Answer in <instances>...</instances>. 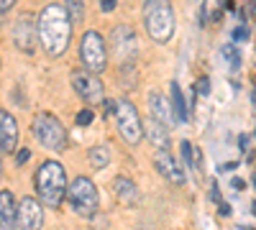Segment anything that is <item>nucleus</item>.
<instances>
[{"mask_svg": "<svg viewBox=\"0 0 256 230\" xmlns=\"http://www.w3.org/2000/svg\"><path fill=\"white\" fill-rule=\"evenodd\" d=\"M36 195L46 207H59L67 197V174L59 161H44L36 172Z\"/></svg>", "mask_w": 256, "mask_h": 230, "instance_id": "obj_2", "label": "nucleus"}, {"mask_svg": "<svg viewBox=\"0 0 256 230\" xmlns=\"http://www.w3.org/2000/svg\"><path fill=\"white\" fill-rule=\"evenodd\" d=\"M13 8V0H0V13H6Z\"/></svg>", "mask_w": 256, "mask_h": 230, "instance_id": "obj_29", "label": "nucleus"}, {"mask_svg": "<svg viewBox=\"0 0 256 230\" xmlns=\"http://www.w3.org/2000/svg\"><path fill=\"white\" fill-rule=\"evenodd\" d=\"M144 23H146V33L152 36L156 44H166L174 36V10L164 0H148L144 5Z\"/></svg>", "mask_w": 256, "mask_h": 230, "instance_id": "obj_3", "label": "nucleus"}, {"mask_svg": "<svg viewBox=\"0 0 256 230\" xmlns=\"http://www.w3.org/2000/svg\"><path fill=\"white\" fill-rule=\"evenodd\" d=\"M13 41H16V46L20 51H26V54L34 51V46H36V23H34L31 15H20L16 20V26H13Z\"/></svg>", "mask_w": 256, "mask_h": 230, "instance_id": "obj_11", "label": "nucleus"}, {"mask_svg": "<svg viewBox=\"0 0 256 230\" xmlns=\"http://www.w3.org/2000/svg\"><path fill=\"white\" fill-rule=\"evenodd\" d=\"M220 54H223V59L228 61L230 69H238V67H241V54H238V49L233 46V44H226V46L220 49Z\"/></svg>", "mask_w": 256, "mask_h": 230, "instance_id": "obj_21", "label": "nucleus"}, {"mask_svg": "<svg viewBox=\"0 0 256 230\" xmlns=\"http://www.w3.org/2000/svg\"><path fill=\"white\" fill-rule=\"evenodd\" d=\"M210 200H216V202H220V190L216 184H212V190H210Z\"/></svg>", "mask_w": 256, "mask_h": 230, "instance_id": "obj_30", "label": "nucleus"}, {"mask_svg": "<svg viewBox=\"0 0 256 230\" xmlns=\"http://www.w3.org/2000/svg\"><path fill=\"white\" fill-rule=\"evenodd\" d=\"M34 133L41 146H46L52 151H64L67 149V128L62 120L52 113H36L34 118Z\"/></svg>", "mask_w": 256, "mask_h": 230, "instance_id": "obj_5", "label": "nucleus"}, {"mask_svg": "<svg viewBox=\"0 0 256 230\" xmlns=\"http://www.w3.org/2000/svg\"><path fill=\"white\" fill-rule=\"evenodd\" d=\"M246 38H248V28H246V26H241V28L233 31V41H246Z\"/></svg>", "mask_w": 256, "mask_h": 230, "instance_id": "obj_26", "label": "nucleus"}, {"mask_svg": "<svg viewBox=\"0 0 256 230\" xmlns=\"http://www.w3.org/2000/svg\"><path fill=\"white\" fill-rule=\"evenodd\" d=\"M100 10H102V13L116 10V0H102V3H100Z\"/></svg>", "mask_w": 256, "mask_h": 230, "instance_id": "obj_27", "label": "nucleus"}, {"mask_svg": "<svg viewBox=\"0 0 256 230\" xmlns=\"http://www.w3.org/2000/svg\"><path fill=\"white\" fill-rule=\"evenodd\" d=\"M72 87L84 102H100L102 100V82H100V77H95L90 72H74Z\"/></svg>", "mask_w": 256, "mask_h": 230, "instance_id": "obj_10", "label": "nucleus"}, {"mask_svg": "<svg viewBox=\"0 0 256 230\" xmlns=\"http://www.w3.org/2000/svg\"><path fill=\"white\" fill-rule=\"evenodd\" d=\"M16 215H18V205L13 192L3 190L0 192V230H13L16 228Z\"/></svg>", "mask_w": 256, "mask_h": 230, "instance_id": "obj_14", "label": "nucleus"}, {"mask_svg": "<svg viewBox=\"0 0 256 230\" xmlns=\"http://www.w3.org/2000/svg\"><path fill=\"white\" fill-rule=\"evenodd\" d=\"M154 166H156V172H159L166 182H172V184H177V187L184 184V172H182V166L177 164V159L169 154V151H156Z\"/></svg>", "mask_w": 256, "mask_h": 230, "instance_id": "obj_12", "label": "nucleus"}, {"mask_svg": "<svg viewBox=\"0 0 256 230\" xmlns=\"http://www.w3.org/2000/svg\"><path fill=\"white\" fill-rule=\"evenodd\" d=\"M16 225L20 230H41V225H44V207H41V202L36 197H24L20 200Z\"/></svg>", "mask_w": 256, "mask_h": 230, "instance_id": "obj_8", "label": "nucleus"}, {"mask_svg": "<svg viewBox=\"0 0 256 230\" xmlns=\"http://www.w3.org/2000/svg\"><path fill=\"white\" fill-rule=\"evenodd\" d=\"M144 136L152 141V146H156L159 151H169V131L162 123H156L154 118L148 123H144Z\"/></svg>", "mask_w": 256, "mask_h": 230, "instance_id": "obj_16", "label": "nucleus"}, {"mask_svg": "<svg viewBox=\"0 0 256 230\" xmlns=\"http://www.w3.org/2000/svg\"><path fill=\"white\" fill-rule=\"evenodd\" d=\"M198 92L200 95H210V79L208 77H200L198 79Z\"/></svg>", "mask_w": 256, "mask_h": 230, "instance_id": "obj_24", "label": "nucleus"}, {"mask_svg": "<svg viewBox=\"0 0 256 230\" xmlns=\"http://www.w3.org/2000/svg\"><path fill=\"white\" fill-rule=\"evenodd\" d=\"M110 44H113V54L118 56V59H123V61H128L134 54H136V44H138V38H136V31L131 28V26H126V23H120V26H116L113 31H110Z\"/></svg>", "mask_w": 256, "mask_h": 230, "instance_id": "obj_9", "label": "nucleus"}, {"mask_svg": "<svg viewBox=\"0 0 256 230\" xmlns=\"http://www.w3.org/2000/svg\"><path fill=\"white\" fill-rule=\"evenodd\" d=\"M105 113H116V100H105Z\"/></svg>", "mask_w": 256, "mask_h": 230, "instance_id": "obj_31", "label": "nucleus"}, {"mask_svg": "<svg viewBox=\"0 0 256 230\" xmlns=\"http://www.w3.org/2000/svg\"><path fill=\"white\" fill-rule=\"evenodd\" d=\"M251 182H254V187H256V174H254V179H251Z\"/></svg>", "mask_w": 256, "mask_h": 230, "instance_id": "obj_37", "label": "nucleus"}, {"mask_svg": "<svg viewBox=\"0 0 256 230\" xmlns=\"http://www.w3.org/2000/svg\"><path fill=\"white\" fill-rule=\"evenodd\" d=\"M64 10H67V18H70L72 26L80 23L82 15H84V5H82V3H67V5H64Z\"/></svg>", "mask_w": 256, "mask_h": 230, "instance_id": "obj_22", "label": "nucleus"}, {"mask_svg": "<svg viewBox=\"0 0 256 230\" xmlns=\"http://www.w3.org/2000/svg\"><path fill=\"white\" fill-rule=\"evenodd\" d=\"M113 190H116V195H118L126 205L138 202V190H136L134 179H128V177H116V179H113Z\"/></svg>", "mask_w": 256, "mask_h": 230, "instance_id": "obj_18", "label": "nucleus"}, {"mask_svg": "<svg viewBox=\"0 0 256 230\" xmlns=\"http://www.w3.org/2000/svg\"><path fill=\"white\" fill-rule=\"evenodd\" d=\"M18 146V123L10 113L0 110V154H10Z\"/></svg>", "mask_w": 256, "mask_h": 230, "instance_id": "obj_13", "label": "nucleus"}, {"mask_svg": "<svg viewBox=\"0 0 256 230\" xmlns=\"http://www.w3.org/2000/svg\"><path fill=\"white\" fill-rule=\"evenodd\" d=\"M92 120H95V113L90 108H84V110L77 113V125H82V128H84V125H90Z\"/></svg>", "mask_w": 256, "mask_h": 230, "instance_id": "obj_23", "label": "nucleus"}, {"mask_svg": "<svg viewBox=\"0 0 256 230\" xmlns=\"http://www.w3.org/2000/svg\"><path fill=\"white\" fill-rule=\"evenodd\" d=\"M28 159H31V151H28V149H20V151L16 154V164H18V166H24Z\"/></svg>", "mask_w": 256, "mask_h": 230, "instance_id": "obj_25", "label": "nucleus"}, {"mask_svg": "<svg viewBox=\"0 0 256 230\" xmlns=\"http://www.w3.org/2000/svg\"><path fill=\"white\" fill-rule=\"evenodd\" d=\"M238 143H241V149L246 151V149H248V136H246V133H241V136H238Z\"/></svg>", "mask_w": 256, "mask_h": 230, "instance_id": "obj_32", "label": "nucleus"}, {"mask_svg": "<svg viewBox=\"0 0 256 230\" xmlns=\"http://www.w3.org/2000/svg\"><path fill=\"white\" fill-rule=\"evenodd\" d=\"M88 159H90V164L95 166V169H105V166L110 164V149L105 143H100V146H92L90 149V154H88Z\"/></svg>", "mask_w": 256, "mask_h": 230, "instance_id": "obj_19", "label": "nucleus"}, {"mask_svg": "<svg viewBox=\"0 0 256 230\" xmlns=\"http://www.w3.org/2000/svg\"><path fill=\"white\" fill-rule=\"evenodd\" d=\"M251 100H254V105H256V90H254V95H251Z\"/></svg>", "mask_w": 256, "mask_h": 230, "instance_id": "obj_36", "label": "nucleus"}, {"mask_svg": "<svg viewBox=\"0 0 256 230\" xmlns=\"http://www.w3.org/2000/svg\"><path fill=\"white\" fill-rule=\"evenodd\" d=\"M220 215H230V207L226 202H220Z\"/></svg>", "mask_w": 256, "mask_h": 230, "instance_id": "obj_34", "label": "nucleus"}, {"mask_svg": "<svg viewBox=\"0 0 256 230\" xmlns=\"http://www.w3.org/2000/svg\"><path fill=\"white\" fill-rule=\"evenodd\" d=\"M251 213H254V215H256V202H254V205H251Z\"/></svg>", "mask_w": 256, "mask_h": 230, "instance_id": "obj_35", "label": "nucleus"}, {"mask_svg": "<svg viewBox=\"0 0 256 230\" xmlns=\"http://www.w3.org/2000/svg\"><path fill=\"white\" fill-rule=\"evenodd\" d=\"M67 200L72 205V210L82 218H95L98 205H100L98 187L88 177H77L72 184H67Z\"/></svg>", "mask_w": 256, "mask_h": 230, "instance_id": "obj_4", "label": "nucleus"}, {"mask_svg": "<svg viewBox=\"0 0 256 230\" xmlns=\"http://www.w3.org/2000/svg\"><path fill=\"white\" fill-rule=\"evenodd\" d=\"M148 105H152V118H154L156 123H162L164 128L174 120V115H172V105H169V100H166L164 95L152 92V95H148Z\"/></svg>", "mask_w": 256, "mask_h": 230, "instance_id": "obj_15", "label": "nucleus"}, {"mask_svg": "<svg viewBox=\"0 0 256 230\" xmlns=\"http://www.w3.org/2000/svg\"><path fill=\"white\" fill-rule=\"evenodd\" d=\"M230 187H233V190H236V192L246 190V184H244V179H238V177H233V179H230Z\"/></svg>", "mask_w": 256, "mask_h": 230, "instance_id": "obj_28", "label": "nucleus"}, {"mask_svg": "<svg viewBox=\"0 0 256 230\" xmlns=\"http://www.w3.org/2000/svg\"><path fill=\"white\" fill-rule=\"evenodd\" d=\"M113 115H116V123H118V131H120L123 141L136 146L144 138V123H141L136 105L128 100H116V113Z\"/></svg>", "mask_w": 256, "mask_h": 230, "instance_id": "obj_7", "label": "nucleus"}, {"mask_svg": "<svg viewBox=\"0 0 256 230\" xmlns=\"http://www.w3.org/2000/svg\"><path fill=\"white\" fill-rule=\"evenodd\" d=\"M169 92H172V100H169V105H172V115L177 123H187L190 120V110H187V102L182 97V87L177 85V82H172V87H169Z\"/></svg>", "mask_w": 256, "mask_h": 230, "instance_id": "obj_17", "label": "nucleus"}, {"mask_svg": "<svg viewBox=\"0 0 256 230\" xmlns=\"http://www.w3.org/2000/svg\"><path fill=\"white\" fill-rule=\"evenodd\" d=\"M236 166H238V164H233V161H228V164H223V166H220V169H223V172H233V169H236Z\"/></svg>", "mask_w": 256, "mask_h": 230, "instance_id": "obj_33", "label": "nucleus"}, {"mask_svg": "<svg viewBox=\"0 0 256 230\" xmlns=\"http://www.w3.org/2000/svg\"><path fill=\"white\" fill-rule=\"evenodd\" d=\"M38 41L44 51L49 56H62L70 46V38H72V23L67 18V10L64 5L54 3V5H46L38 15Z\"/></svg>", "mask_w": 256, "mask_h": 230, "instance_id": "obj_1", "label": "nucleus"}, {"mask_svg": "<svg viewBox=\"0 0 256 230\" xmlns=\"http://www.w3.org/2000/svg\"><path fill=\"white\" fill-rule=\"evenodd\" d=\"M182 156H184V164L190 166V169L200 172V154L195 149V154H192V143L190 141H182Z\"/></svg>", "mask_w": 256, "mask_h": 230, "instance_id": "obj_20", "label": "nucleus"}, {"mask_svg": "<svg viewBox=\"0 0 256 230\" xmlns=\"http://www.w3.org/2000/svg\"><path fill=\"white\" fill-rule=\"evenodd\" d=\"M80 59L84 64V72L90 74H100L108 67V49H105V41L98 31H84L82 41H80Z\"/></svg>", "mask_w": 256, "mask_h": 230, "instance_id": "obj_6", "label": "nucleus"}]
</instances>
